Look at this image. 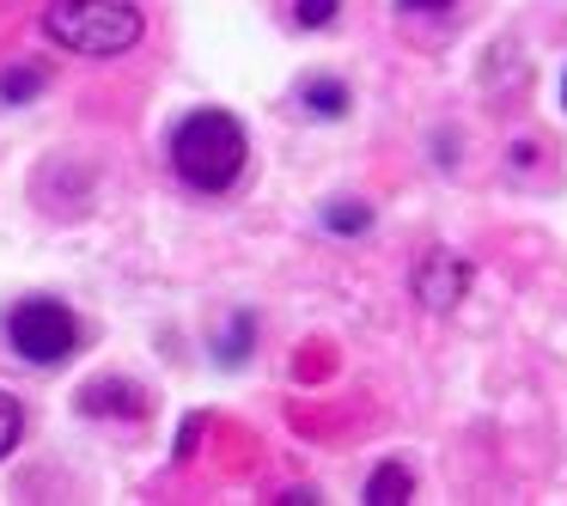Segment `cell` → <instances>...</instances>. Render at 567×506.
Segmentation results:
<instances>
[{"label":"cell","instance_id":"6da1fadb","mask_svg":"<svg viewBox=\"0 0 567 506\" xmlns=\"http://www.w3.org/2000/svg\"><path fill=\"white\" fill-rule=\"evenodd\" d=\"M245 159H250V141L233 111H189L172 128V172L196 196H226L245 177Z\"/></svg>","mask_w":567,"mask_h":506},{"label":"cell","instance_id":"7a4b0ae2","mask_svg":"<svg viewBox=\"0 0 567 506\" xmlns=\"http://www.w3.org/2000/svg\"><path fill=\"white\" fill-rule=\"evenodd\" d=\"M147 31L135 0H50L43 7V38L68 55H92V62H111L128 55Z\"/></svg>","mask_w":567,"mask_h":506},{"label":"cell","instance_id":"3957f363","mask_svg":"<svg viewBox=\"0 0 567 506\" xmlns=\"http://www.w3.org/2000/svg\"><path fill=\"white\" fill-rule=\"evenodd\" d=\"M7 348L31 366H62L80 348V318L62 306V299H19L7 311Z\"/></svg>","mask_w":567,"mask_h":506},{"label":"cell","instance_id":"277c9868","mask_svg":"<svg viewBox=\"0 0 567 506\" xmlns=\"http://www.w3.org/2000/svg\"><path fill=\"white\" fill-rule=\"evenodd\" d=\"M470 281H476V269H470L457 250H427L421 269H415V299H421V306H433V311H452L457 299L470 293Z\"/></svg>","mask_w":567,"mask_h":506},{"label":"cell","instance_id":"5b68a950","mask_svg":"<svg viewBox=\"0 0 567 506\" xmlns=\"http://www.w3.org/2000/svg\"><path fill=\"white\" fill-rule=\"evenodd\" d=\"M409 494H415V476H409L403 464H384L367 476V506H403Z\"/></svg>","mask_w":567,"mask_h":506},{"label":"cell","instance_id":"8992f818","mask_svg":"<svg viewBox=\"0 0 567 506\" xmlns=\"http://www.w3.org/2000/svg\"><path fill=\"white\" fill-rule=\"evenodd\" d=\"M80 409H86V415H111V409H123V415H141L147 403H141L135 384H111V379H104V384H92V391L80 396Z\"/></svg>","mask_w":567,"mask_h":506},{"label":"cell","instance_id":"52a82bcc","mask_svg":"<svg viewBox=\"0 0 567 506\" xmlns=\"http://www.w3.org/2000/svg\"><path fill=\"white\" fill-rule=\"evenodd\" d=\"M299 104H306L311 116H342L348 111V86L342 80H306V86H299Z\"/></svg>","mask_w":567,"mask_h":506},{"label":"cell","instance_id":"ba28073f","mask_svg":"<svg viewBox=\"0 0 567 506\" xmlns=\"http://www.w3.org/2000/svg\"><path fill=\"white\" fill-rule=\"evenodd\" d=\"M43 68H7V74H0V104H25V99H38L43 92Z\"/></svg>","mask_w":567,"mask_h":506},{"label":"cell","instance_id":"9c48e42d","mask_svg":"<svg viewBox=\"0 0 567 506\" xmlns=\"http://www.w3.org/2000/svg\"><path fill=\"white\" fill-rule=\"evenodd\" d=\"M323 226L342 233V238H354V233H367V226H372V208H367V202H330V208H323Z\"/></svg>","mask_w":567,"mask_h":506},{"label":"cell","instance_id":"30bf717a","mask_svg":"<svg viewBox=\"0 0 567 506\" xmlns=\"http://www.w3.org/2000/svg\"><path fill=\"white\" fill-rule=\"evenodd\" d=\"M19 433H25V409H19V396L0 391V457L19 445Z\"/></svg>","mask_w":567,"mask_h":506},{"label":"cell","instance_id":"8fae6325","mask_svg":"<svg viewBox=\"0 0 567 506\" xmlns=\"http://www.w3.org/2000/svg\"><path fill=\"white\" fill-rule=\"evenodd\" d=\"M336 7H342V0H299L293 19H299L306 31H323V25H336Z\"/></svg>","mask_w":567,"mask_h":506},{"label":"cell","instance_id":"7c38bea8","mask_svg":"<svg viewBox=\"0 0 567 506\" xmlns=\"http://www.w3.org/2000/svg\"><path fill=\"white\" fill-rule=\"evenodd\" d=\"M396 7H403V13H409V19H415V13H427V19H440V13H452L457 0H396Z\"/></svg>","mask_w":567,"mask_h":506},{"label":"cell","instance_id":"4fadbf2b","mask_svg":"<svg viewBox=\"0 0 567 506\" xmlns=\"http://www.w3.org/2000/svg\"><path fill=\"white\" fill-rule=\"evenodd\" d=\"M561 104H567V80H561Z\"/></svg>","mask_w":567,"mask_h":506}]
</instances>
